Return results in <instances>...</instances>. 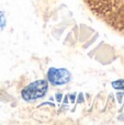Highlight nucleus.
Masks as SVG:
<instances>
[{
    "label": "nucleus",
    "instance_id": "1",
    "mask_svg": "<svg viewBox=\"0 0 124 125\" xmlns=\"http://www.w3.org/2000/svg\"><path fill=\"white\" fill-rule=\"evenodd\" d=\"M48 90V81L47 80H36L32 83L28 84L21 91V97L24 101H35V100L43 98Z\"/></svg>",
    "mask_w": 124,
    "mask_h": 125
},
{
    "label": "nucleus",
    "instance_id": "2",
    "mask_svg": "<svg viewBox=\"0 0 124 125\" xmlns=\"http://www.w3.org/2000/svg\"><path fill=\"white\" fill-rule=\"evenodd\" d=\"M47 80L53 86H63L72 80V73L66 68L51 67L47 71Z\"/></svg>",
    "mask_w": 124,
    "mask_h": 125
},
{
    "label": "nucleus",
    "instance_id": "3",
    "mask_svg": "<svg viewBox=\"0 0 124 125\" xmlns=\"http://www.w3.org/2000/svg\"><path fill=\"white\" fill-rule=\"evenodd\" d=\"M7 25V20H6V15H4L3 11H0V32L4 30Z\"/></svg>",
    "mask_w": 124,
    "mask_h": 125
},
{
    "label": "nucleus",
    "instance_id": "4",
    "mask_svg": "<svg viewBox=\"0 0 124 125\" xmlns=\"http://www.w3.org/2000/svg\"><path fill=\"white\" fill-rule=\"evenodd\" d=\"M113 88L116 89H124V80H118V81H114L112 83Z\"/></svg>",
    "mask_w": 124,
    "mask_h": 125
}]
</instances>
